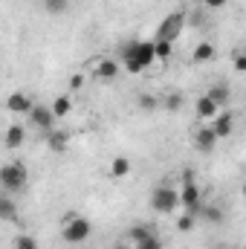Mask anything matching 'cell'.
<instances>
[{
	"mask_svg": "<svg viewBox=\"0 0 246 249\" xmlns=\"http://www.w3.org/2000/svg\"><path fill=\"white\" fill-rule=\"evenodd\" d=\"M122 61L127 72H142L154 64V41H130L122 47Z\"/></svg>",
	"mask_w": 246,
	"mask_h": 249,
	"instance_id": "1",
	"label": "cell"
},
{
	"mask_svg": "<svg viewBox=\"0 0 246 249\" xmlns=\"http://www.w3.org/2000/svg\"><path fill=\"white\" fill-rule=\"evenodd\" d=\"M29 183V171L23 162H6L0 165V188L6 194H20Z\"/></svg>",
	"mask_w": 246,
	"mask_h": 249,
	"instance_id": "2",
	"label": "cell"
},
{
	"mask_svg": "<svg viewBox=\"0 0 246 249\" xmlns=\"http://www.w3.org/2000/svg\"><path fill=\"white\" fill-rule=\"evenodd\" d=\"M90 232H93V223H90L87 217H81V214H67V217H64L61 238L67 244L78 247V244H84V241L90 238Z\"/></svg>",
	"mask_w": 246,
	"mask_h": 249,
	"instance_id": "3",
	"label": "cell"
},
{
	"mask_svg": "<svg viewBox=\"0 0 246 249\" xmlns=\"http://www.w3.org/2000/svg\"><path fill=\"white\" fill-rule=\"evenodd\" d=\"M177 191H180V206H183L188 214L197 217V212H200V206H203V194H200V186H197L191 168L183 171V188H177Z\"/></svg>",
	"mask_w": 246,
	"mask_h": 249,
	"instance_id": "4",
	"label": "cell"
},
{
	"mask_svg": "<svg viewBox=\"0 0 246 249\" xmlns=\"http://www.w3.org/2000/svg\"><path fill=\"white\" fill-rule=\"evenodd\" d=\"M151 209L157 214H174L180 209V191L174 186H157L151 191Z\"/></svg>",
	"mask_w": 246,
	"mask_h": 249,
	"instance_id": "5",
	"label": "cell"
},
{
	"mask_svg": "<svg viewBox=\"0 0 246 249\" xmlns=\"http://www.w3.org/2000/svg\"><path fill=\"white\" fill-rule=\"evenodd\" d=\"M185 29V12L183 9H177V12H171L159 26H157V35H154V41H177L180 38V32Z\"/></svg>",
	"mask_w": 246,
	"mask_h": 249,
	"instance_id": "6",
	"label": "cell"
},
{
	"mask_svg": "<svg viewBox=\"0 0 246 249\" xmlns=\"http://www.w3.org/2000/svg\"><path fill=\"white\" fill-rule=\"evenodd\" d=\"M26 116H29V124H35V127L44 130V133H50V130L55 127V116H53V110H50L47 105H32V110H29Z\"/></svg>",
	"mask_w": 246,
	"mask_h": 249,
	"instance_id": "7",
	"label": "cell"
},
{
	"mask_svg": "<svg viewBox=\"0 0 246 249\" xmlns=\"http://www.w3.org/2000/svg\"><path fill=\"white\" fill-rule=\"evenodd\" d=\"M209 127H211V133H214L217 139H226V136L232 133V127H235V116H232L229 110H223V113L217 110V116L211 119V124H209Z\"/></svg>",
	"mask_w": 246,
	"mask_h": 249,
	"instance_id": "8",
	"label": "cell"
},
{
	"mask_svg": "<svg viewBox=\"0 0 246 249\" xmlns=\"http://www.w3.org/2000/svg\"><path fill=\"white\" fill-rule=\"evenodd\" d=\"M47 145H50L53 154H64V151L70 148V133L61 130V127H53V130L47 133Z\"/></svg>",
	"mask_w": 246,
	"mask_h": 249,
	"instance_id": "9",
	"label": "cell"
},
{
	"mask_svg": "<svg viewBox=\"0 0 246 249\" xmlns=\"http://www.w3.org/2000/svg\"><path fill=\"white\" fill-rule=\"evenodd\" d=\"M32 105H35V102H32L26 93H12V96L6 99V110H9V113H29Z\"/></svg>",
	"mask_w": 246,
	"mask_h": 249,
	"instance_id": "10",
	"label": "cell"
},
{
	"mask_svg": "<svg viewBox=\"0 0 246 249\" xmlns=\"http://www.w3.org/2000/svg\"><path fill=\"white\" fill-rule=\"evenodd\" d=\"M3 142H6V148H20L26 142V127L23 124H9L6 133H3Z\"/></svg>",
	"mask_w": 246,
	"mask_h": 249,
	"instance_id": "11",
	"label": "cell"
},
{
	"mask_svg": "<svg viewBox=\"0 0 246 249\" xmlns=\"http://www.w3.org/2000/svg\"><path fill=\"white\" fill-rule=\"evenodd\" d=\"M194 145H197V151L209 154V151H214V145H217V136L211 133V127H200V130H197V136H194Z\"/></svg>",
	"mask_w": 246,
	"mask_h": 249,
	"instance_id": "12",
	"label": "cell"
},
{
	"mask_svg": "<svg viewBox=\"0 0 246 249\" xmlns=\"http://www.w3.org/2000/svg\"><path fill=\"white\" fill-rule=\"evenodd\" d=\"M154 235H157V226H151V223H136V226L127 229V241H133V244H142Z\"/></svg>",
	"mask_w": 246,
	"mask_h": 249,
	"instance_id": "13",
	"label": "cell"
},
{
	"mask_svg": "<svg viewBox=\"0 0 246 249\" xmlns=\"http://www.w3.org/2000/svg\"><path fill=\"white\" fill-rule=\"evenodd\" d=\"M0 220H6V223L18 220V203L6 191H0Z\"/></svg>",
	"mask_w": 246,
	"mask_h": 249,
	"instance_id": "14",
	"label": "cell"
},
{
	"mask_svg": "<svg viewBox=\"0 0 246 249\" xmlns=\"http://www.w3.org/2000/svg\"><path fill=\"white\" fill-rule=\"evenodd\" d=\"M96 78L99 81H116L119 78V64L113 61V58H105V61L99 64V70H96Z\"/></svg>",
	"mask_w": 246,
	"mask_h": 249,
	"instance_id": "15",
	"label": "cell"
},
{
	"mask_svg": "<svg viewBox=\"0 0 246 249\" xmlns=\"http://www.w3.org/2000/svg\"><path fill=\"white\" fill-rule=\"evenodd\" d=\"M130 160L127 157H116V160H110V165H107V174L113 177V180H122V177H127L130 174Z\"/></svg>",
	"mask_w": 246,
	"mask_h": 249,
	"instance_id": "16",
	"label": "cell"
},
{
	"mask_svg": "<svg viewBox=\"0 0 246 249\" xmlns=\"http://www.w3.org/2000/svg\"><path fill=\"white\" fill-rule=\"evenodd\" d=\"M209 99H211L217 107H223V105L232 102V87H229V84H214V87L209 90Z\"/></svg>",
	"mask_w": 246,
	"mask_h": 249,
	"instance_id": "17",
	"label": "cell"
},
{
	"mask_svg": "<svg viewBox=\"0 0 246 249\" xmlns=\"http://www.w3.org/2000/svg\"><path fill=\"white\" fill-rule=\"evenodd\" d=\"M194 110H197V116H200V119H214L220 107H217V105H214L209 96H203V99L197 102V107H194Z\"/></svg>",
	"mask_w": 246,
	"mask_h": 249,
	"instance_id": "18",
	"label": "cell"
},
{
	"mask_svg": "<svg viewBox=\"0 0 246 249\" xmlns=\"http://www.w3.org/2000/svg\"><path fill=\"white\" fill-rule=\"evenodd\" d=\"M50 110H53V116H55V119H64V116L72 110V99H70V96H58V99L50 105Z\"/></svg>",
	"mask_w": 246,
	"mask_h": 249,
	"instance_id": "19",
	"label": "cell"
},
{
	"mask_svg": "<svg viewBox=\"0 0 246 249\" xmlns=\"http://www.w3.org/2000/svg\"><path fill=\"white\" fill-rule=\"evenodd\" d=\"M171 53H174L171 41H154V61H168Z\"/></svg>",
	"mask_w": 246,
	"mask_h": 249,
	"instance_id": "20",
	"label": "cell"
},
{
	"mask_svg": "<svg viewBox=\"0 0 246 249\" xmlns=\"http://www.w3.org/2000/svg\"><path fill=\"white\" fill-rule=\"evenodd\" d=\"M211 58H214V47H211V44L203 41V44L194 47V61L197 64H206V61H211Z\"/></svg>",
	"mask_w": 246,
	"mask_h": 249,
	"instance_id": "21",
	"label": "cell"
},
{
	"mask_svg": "<svg viewBox=\"0 0 246 249\" xmlns=\"http://www.w3.org/2000/svg\"><path fill=\"white\" fill-rule=\"evenodd\" d=\"M200 217H206L209 223H223V212L217 209V206H200V212H197Z\"/></svg>",
	"mask_w": 246,
	"mask_h": 249,
	"instance_id": "22",
	"label": "cell"
},
{
	"mask_svg": "<svg viewBox=\"0 0 246 249\" xmlns=\"http://www.w3.org/2000/svg\"><path fill=\"white\" fill-rule=\"evenodd\" d=\"M44 9L50 15H64L70 9V0H44Z\"/></svg>",
	"mask_w": 246,
	"mask_h": 249,
	"instance_id": "23",
	"label": "cell"
},
{
	"mask_svg": "<svg viewBox=\"0 0 246 249\" xmlns=\"http://www.w3.org/2000/svg\"><path fill=\"white\" fill-rule=\"evenodd\" d=\"M15 249H41L32 235H15Z\"/></svg>",
	"mask_w": 246,
	"mask_h": 249,
	"instance_id": "24",
	"label": "cell"
},
{
	"mask_svg": "<svg viewBox=\"0 0 246 249\" xmlns=\"http://www.w3.org/2000/svg\"><path fill=\"white\" fill-rule=\"evenodd\" d=\"M139 107H142V110H157V107H159V102H157L151 93H145V96H139Z\"/></svg>",
	"mask_w": 246,
	"mask_h": 249,
	"instance_id": "25",
	"label": "cell"
},
{
	"mask_svg": "<svg viewBox=\"0 0 246 249\" xmlns=\"http://www.w3.org/2000/svg\"><path fill=\"white\" fill-rule=\"evenodd\" d=\"M177 229H180V232H191V229H194V214H188V212H185L183 217L177 220Z\"/></svg>",
	"mask_w": 246,
	"mask_h": 249,
	"instance_id": "26",
	"label": "cell"
},
{
	"mask_svg": "<svg viewBox=\"0 0 246 249\" xmlns=\"http://www.w3.org/2000/svg\"><path fill=\"white\" fill-rule=\"evenodd\" d=\"M165 107H168V110H180V107H183V96H180V93H171V96L165 99Z\"/></svg>",
	"mask_w": 246,
	"mask_h": 249,
	"instance_id": "27",
	"label": "cell"
},
{
	"mask_svg": "<svg viewBox=\"0 0 246 249\" xmlns=\"http://www.w3.org/2000/svg\"><path fill=\"white\" fill-rule=\"evenodd\" d=\"M136 249H162V241H159V235H154V238H148V241L136 244Z\"/></svg>",
	"mask_w": 246,
	"mask_h": 249,
	"instance_id": "28",
	"label": "cell"
},
{
	"mask_svg": "<svg viewBox=\"0 0 246 249\" xmlns=\"http://www.w3.org/2000/svg\"><path fill=\"white\" fill-rule=\"evenodd\" d=\"M235 70H238V72H244V70H246V58L241 55V53L235 55Z\"/></svg>",
	"mask_w": 246,
	"mask_h": 249,
	"instance_id": "29",
	"label": "cell"
},
{
	"mask_svg": "<svg viewBox=\"0 0 246 249\" xmlns=\"http://www.w3.org/2000/svg\"><path fill=\"white\" fill-rule=\"evenodd\" d=\"M226 0H206V9H223Z\"/></svg>",
	"mask_w": 246,
	"mask_h": 249,
	"instance_id": "30",
	"label": "cell"
},
{
	"mask_svg": "<svg viewBox=\"0 0 246 249\" xmlns=\"http://www.w3.org/2000/svg\"><path fill=\"white\" fill-rule=\"evenodd\" d=\"M81 84H84V78H81V75H72V78H70V87H72V90H78Z\"/></svg>",
	"mask_w": 246,
	"mask_h": 249,
	"instance_id": "31",
	"label": "cell"
},
{
	"mask_svg": "<svg viewBox=\"0 0 246 249\" xmlns=\"http://www.w3.org/2000/svg\"><path fill=\"white\" fill-rule=\"evenodd\" d=\"M116 249H127V247H124V244H119V247H116Z\"/></svg>",
	"mask_w": 246,
	"mask_h": 249,
	"instance_id": "32",
	"label": "cell"
}]
</instances>
